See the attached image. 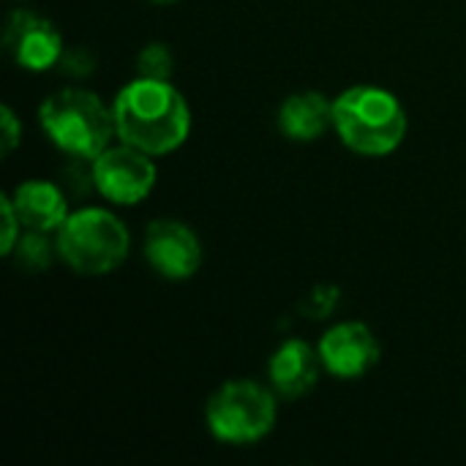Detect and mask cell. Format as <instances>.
Wrapping results in <instances>:
<instances>
[{"instance_id":"ac0fdd59","label":"cell","mask_w":466,"mask_h":466,"mask_svg":"<svg viewBox=\"0 0 466 466\" xmlns=\"http://www.w3.org/2000/svg\"><path fill=\"white\" fill-rule=\"evenodd\" d=\"M0 213H3V238H0V251L8 257V254L14 251V246H16L19 235H22V221H19V216H16L14 202H11V197H8V194H3V197H0Z\"/></svg>"},{"instance_id":"e0dca14e","label":"cell","mask_w":466,"mask_h":466,"mask_svg":"<svg viewBox=\"0 0 466 466\" xmlns=\"http://www.w3.org/2000/svg\"><path fill=\"white\" fill-rule=\"evenodd\" d=\"M339 298H341L339 287H333V284H319V287H314V289L306 295L303 311H306L311 319H325V317H330V314L336 311Z\"/></svg>"},{"instance_id":"d6986e66","label":"cell","mask_w":466,"mask_h":466,"mask_svg":"<svg viewBox=\"0 0 466 466\" xmlns=\"http://www.w3.org/2000/svg\"><path fill=\"white\" fill-rule=\"evenodd\" d=\"M0 131H3V156H8L22 139V123L8 104L0 106Z\"/></svg>"},{"instance_id":"6da1fadb","label":"cell","mask_w":466,"mask_h":466,"mask_svg":"<svg viewBox=\"0 0 466 466\" xmlns=\"http://www.w3.org/2000/svg\"><path fill=\"white\" fill-rule=\"evenodd\" d=\"M112 115L117 139L153 158L177 150L191 131L188 101L172 79H131L117 90Z\"/></svg>"},{"instance_id":"30bf717a","label":"cell","mask_w":466,"mask_h":466,"mask_svg":"<svg viewBox=\"0 0 466 466\" xmlns=\"http://www.w3.org/2000/svg\"><path fill=\"white\" fill-rule=\"evenodd\" d=\"M322 369L325 366H322V358H319L317 347H311L303 339H287L270 355L268 377H270V385H273L276 396L295 401V399L314 390Z\"/></svg>"},{"instance_id":"4fadbf2b","label":"cell","mask_w":466,"mask_h":466,"mask_svg":"<svg viewBox=\"0 0 466 466\" xmlns=\"http://www.w3.org/2000/svg\"><path fill=\"white\" fill-rule=\"evenodd\" d=\"M8 257L25 273H44V270H49L55 257H60L57 254V238H55V232L25 229Z\"/></svg>"},{"instance_id":"7a4b0ae2","label":"cell","mask_w":466,"mask_h":466,"mask_svg":"<svg viewBox=\"0 0 466 466\" xmlns=\"http://www.w3.org/2000/svg\"><path fill=\"white\" fill-rule=\"evenodd\" d=\"M333 131L360 156H388L407 137V112L396 93L355 85L333 98Z\"/></svg>"},{"instance_id":"277c9868","label":"cell","mask_w":466,"mask_h":466,"mask_svg":"<svg viewBox=\"0 0 466 466\" xmlns=\"http://www.w3.org/2000/svg\"><path fill=\"white\" fill-rule=\"evenodd\" d=\"M60 259L79 276H106L117 270L131 248L126 224L106 208L71 210L55 232Z\"/></svg>"},{"instance_id":"2e32d148","label":"cell","mask_w":466,"mask_h":466,"mask_svg":"<svg viewBox=\"0 0 466 466\" xmlns=\"http://www.w3.org/2000/svg\"><path fill=\"white\" fill-rule=\"evenodd\" d=\"M57 68L71 79H87L96 71V55L87 46H66L57 60Z\"/></svg>"},{"instance_id":"8fae6325","label":"cell","mask_w":466,"mask_h":466,"mask_svg":"<svg viewBox=\"0 0 466 466\" xmlns=\"http://www.w3.org/2000/svg\"><path fill=\"white\" fill-rule=\"evenodd\" d=\"M8 197L25 229L57 232L71 213L66 188L52 180H25Z\"/></svg>"},{"instance_id":"9c48e42d","label":"cell","mask_w":466,"mask_h":466,"mask_svg":"<svg viewBox=\"0 0 466 466\" xmlns=\"http://www.w3.org/2000/svg\"><path fill=\"white\" fill-rule=\"evenodd\" d=\"M317 350L328 374L339 380H360L380 363V355H382V347L374 330L352 319L328 328Z\"/></svg>"},{"instance_id":"52a82bcc","label":"cell","mask_w":466,"mask_h":466,"mask_svg":"<svg viewBox=\"0 0 466 466\" xmlns=\"http://www.w3.org/2000/svg\"><path fill=\"white\" fill-rule=\"evenodd\" d=\"M3 46L8 57L27 71L57 68V60L66 49L57 25L44 14L27 8H16L8 14L3 27Z\"/></svg>"},{"instance_id":"5b68a950","label":"cell","mask_w":466,"mask_h":466,"mask_svg":"<svg viewBox=\"0 0 466 466\" xmlns=\"http://www.w3.org/2000/svg\"><path fill=\"white\" fill-rule=\"evenodd\" d=\"M276 412V390L254 380H229L208 399L205 423L224 445H254L273 431Z\"/></svg>"},{"instance_id":"5bb4252c","label":"cell","mask_w":466,"mask_h":466,"mask_svg":"<svg viewBox=\"0 0 466 466\" xmlns=\"http://www.w3.org/2000/svg\"><path fill=\"white\" fill-rule=\"evenodd\" d=\"M172 71H175V55L164 41H150L137 55V76L172 79Z\"/></svg>"},{"instance_id":"8992f818","label":"cell","mask_w":466,"mask_h":466,"mask_svg":"<svg viewBox=\"0 0 466 466\" xmlns=\"http://www.w3.org/2000/svg\"><path fill=\"white\" fill-rule=\"evenodd\" d=\"M96 191L112 205H139L156 188L158 169L153 156L120 142L93 158Z\"/></svg>"},{"instance_id":"7c38bea8","label":"cell","mask_w":466,"mask_h":466,"mask_svg":"<svg viewBox=\"0 0 466 466\" xmlns=\"http://www.w3.org/2000/svg\"><path fill=\"white\" fill-rule=\"evenodd\" d=\"M279 128L292 142H317L333 128V101L319 90H303L279 106Z\"/></svg>"},{"instance_id":"ffe728a7","label":"cell","mask_w":466,"mask_h":466,"mask_svg":"<svg viewBox=\"0 0 466 466\" xmlns=\"http://www.w3.org/2000/svg\"><path fill=\"white\" fill-rule=\"evenodd\" d=\"M150 3H158V5H167V3H177V0H150Z\"/></svg>"},{"instance_id":"ba28073f","label":"cell","mask_w":466,"mask_h":466,"mask_svg":"<svg viewBox=\"0 0 466 466\" xmlns=\"http://www.w3.org/2000/svg\"><path fill=\"white\" fill-rule=\"evenodd\" d=\"M145 259L158 276L186 281L202 265V243L188 224L177 218H156L145 229Z\"/></svg>"},{"instance_id":"9a60e30c","label":"cell","mask_w":466,"mask_h":466,"mask_svg":"<svg viewBox=\"0 0 466 466\" xmlns=\"http://www.w3.org/2000/svg\"><path fill=\"white\" fill-rule=\"evenodd\" d=\"M63 188L74 199H85L90 191H96V177H93V158L85 156H68V161L60 169Z\"/></svg>"},{"instance_id":"3957f363","label":"cell","mask_w":466,"mask_h":466,"mask_svg":"<svg viewBox=\"0 0 466 466\" xmlns=\"http://www.w3.org/2000/svg\"><path fill=\"white\" fill-rule=\"evenodd\" d=\"M38 123L66 156L96 158L117 137L112 106L82 87H63L46 96L38 106Z\"/></svg>"}]
</instances>
